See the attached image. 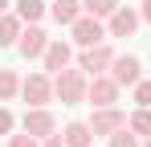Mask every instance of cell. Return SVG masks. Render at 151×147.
<instances>
[{"label": "cell", "instance_id": "6da1fadb", "mask_svg": "<svg viewBox=\"0 0 151 147\" xmlns=\"http://www.w3.org/2000/svg\"><path fill=\"white\" fill-rule=\"evenodd\" d=\"M86 86H90V74L82 70V66H78V70H70V66H65V70H57V74H53V94L61 98L65 106L86 102Z\"/></svg>", "mask_w": 151, "mask_h": 147}, {"label": "cell", "instance_id": "7a4b0ae2", "mask_svg": "<svg viewBox=\"0 0 151 147\" xmlns=\"http://www.w3.org/2000/svg\"><path fill=\"white\" fill-rule=\"evenodd\" d=\"M21 98H25L29 106H45V102H53V78L49 74H29V78H21Z\"/></svg>", "mask_w": 151, "mask_h": 147}, {"label": "cell", "instance_id": "3957f363", "mask_svg": "<svg viewBox=\"0 0 151 147\" xmlns=\"http://www.w3.org/2000/svg\"><path fill=\"white\" fill-rule=\"evenodd\" d=\"M119 90H123V86H119L110 74H94L90 86H86V102H90V106H114V102H119Z\"/></svg>", "mask_w": 151, "mask_h": 147}, {"label": "cell", "instance_id": "277c9868", "mask_svg": "<svg viewBox=\"0 0 151 147\" xmlns=\"http://www.w3.org/2000/svg\"><path fill=\"white\" fill-rule=\"evenodd\" d=\"M21 131H29L33 139H49V135H57V119L45 106H29L25 119H21Z\"/></svg>", "mask_w": 151, "mask_h": 147}, {"label": "cell", "instance_id": "5b68a950", "mask_svg": "<svg viewBox=\"0 0 151 147\" xmlns=\"http://www.w3.org/2000/svg\"><path fill=\"white\" fill-rule=\"evenodd\" d=\"M70 33H74V41H78L82 49L106 41V24H102V17H90V12H86V17H78V21L70 24Z\"/></svg>", "mask_w": 151, "mask_h": 147}, {"label": "cell", "instance_id": "8992f818", "mask_svg": "<svg viewBox=\"0 0 151 147\" xmlns=\"http://www.w3.org/2000/svg\"><path fill=\"white\" fill-rule=\"evenodd\" d=\"M110 61H114V49L106 45V41H98V45H86V49H82V61H78V66L94 78V74H106V70H110Z\"/></svg>", "mask_w": 151, "mask_h": 147}, {"label": "cell", "instance_id": "52a82bcc", "mask_svg": "<svg viewBox=\"0 0 151 147\" xmlns=\"http://www.w3.org/2000/svg\"><path fill=\"white\" fill-rule=\"evenodd\" d=\"M49 41H53V37L41 29V24H29V29H21V41H17V49H21V57H45Z\"/></svg>", "mask_w": 151, "mask_h": 147}, {"label": "cell", "instance_id": "ba28073f", "mask_svg": "<svg viewBox=\"0 0 151 147\" xmlns=\"http://www.w3.org/2000/svg\"><path fill=\"white\" fill-rule=\"evenodd\" d=\"M119 127H127V115L119 106H94V115H90V131L94 135H114Z\"/></svg>", "mask_w": 151, "mask_h": 147}, {"label": "cell", "instance_id": "9c48e42d", "mask_svg": "<svg viewBox=\"0 0 151 147\" xmlns=\"http://www.w3.org/2000/svg\"><path fill=\"white\" fill-rule=\"evenodd\" d=\"M139 70H143V61H139L135 53H123V57H114V61H110V78H114L119 86H135V82L143 78Z\"/></svg>", "mask_w": 151, "mask_h": 147}, {"label": "cell", "instance_id": "30bf717a", "mask_svg": "<svg viewBox=\"0 0 151 147\" xmlns=\"http://www.w3.org/2000/svg\"><path fill=\"white\" fill-rule=\"evenodd\" d=\"M106 21H110V24H106V33H110V37H131V33L139 29V21H143V17H139L135 8H123V4H119Z\"/></svg>", "mask_w": 151, "mask_h": 147}, {"label": "cell", "instance_id": "8fae6325", "mask_svg": "<svg viewBox=\"0 0 151 147\" xmlns=\"http://www.w3.org/2000/svg\"><path fill=\"white\" fill-rule=\"evenodd\" d=\"M74 61V49L65 45V41H49V49H45V70L57 74V70H65Z\"/></svg>", "mask_w": 151, "mask_h": 147}, {"label": "cell", "instance_id": "7c38bea8", "mask_svg": "<svg viewBox=\"0 0 151 147\" xmlns=\"http://www.w3.org/2000/svg\"><path fill=\"white\" fill-rule=\"evenodd\" d=\"M21 29H25V21H21L17 12H4V17H0V49L17 45V41H21Z\"/></svg>", "mask_w": 151, "mask_h": 147}, {"label": "cell", "instance_id": "4fadbf2b", "mask_svg": "<svg viewBox=\"0 0 151 147\" xmlns=\"http://www.w3.org/2000/svg\"><path fill=\"white\" fill-rule=\"evenodd\" d=\"M49 17L57 24H74L78 17H82V0H53V4H49Z\"/></svg>", "mask_w": 151, "mask_h": 147}, {"label": "cell", "instance_id": "5bb4252c", "mask_svg": "<svg viewBox=\"0 0 151 147\" xmlns=\"http://www.w3.org/2000/svg\"><path fill=\"white\" fill-rule=\"evenodd\" d=\"M61 139H65V147H90L94 131H90V122H70V127L61 131Z\"/></svg>", "mask_w": 151, "mask_h": 147}, {"label": "cell", "instance_id": "9a60e30c", "mask_svg": "<svg viewBox=\"0 0 151 147\" xmlns=\"http://www.w3.org/2000/svg\"><path fill=\"white\" fill-rule=\"evenodd\" d=\"M21 94V74L17 70H0V102H12Z\"/></svg>", "mask_w": 151, "mask_h": 147}, {"label": "cell", "instance_id": "2e32d148", "mask_svg": "<svg viewBox=\"0 0 151 147\" xmlns=\"http://www.w3.org/2000/svg\"><path fill=\"white\" fill-rule=\"evenodd\" d=\"M17 17L25 24H37L45 17V0H17Z\"/></svg>", "mask_w": 151, "mask_h": 147}, {"label": "cell", "instance_id": "e0dca14e", "mask_svg": "<svg viewBox=\"0 0 151 147\" xmlns=\"http://www.w3.org/2000/svg\"><path fill=\"white\" fill-rule=\"evenodd\" d=\"M127 127L135 131V135H143V139H151V106H139L131 119H127Z\"/></svg>", "mask_w": 151, "mask_h": 147}, {"label": "cell", "instance_id": "ac0fdd59", "mask_svg": "<svg viewBox=\"0 0 151 147\" xmlns=\"http://www.w3.org/2000/svg\"><path fill=\"white\" fill-rule=\"evenodd\" d=\"M82 8H86L90 17H110V12L119 8V0H82Z\"/></svg>", "mask_w": 151, "mask_h": 147}, {"label": "cell", "instance_id": "d6986e66", "mask_svg": "<svg viewBox=\"0 0 151 147\" xmlns=\"http://www.w3.org/2000/svg\"><path fill=\"white\" fill-rule=\"evenodd\" d=\"M110 147H139V135H135L131 127H119V131L110 135Z\"/></svg>", "mask_w": 151, "mask_h": 147}, {"label": "cell", "instance_id": "ffe728a7", "mask_svg": "<svg viewBox=\"0 0 151 147\" xmlns=\"http://www.w3.org/2000/svg\"><path fill=\"white\" fill-rule=\"evenodd\" d=\"M135 102H139V106H151V82H147V78L135 82Z\"/></svg>", "mask_w": 151, "mask_h": 147}, {"label": "cell", "instance_id": "44dd1931", "mask_svg": "<svg viewBox=\"0 0 151 147\" xmlns=\"http://www.w3.org/2000/svg\"><path fill=\"white\" fill-rule=\"evenodd\" d=\"M12 127H17V119H12V110H8V106H0V135H8Z\"/></svg>", "mask_w": 151, "mask_h": 147}, {"label": "cell", "instance_id": "7402d4cb", "mask_svg": "<svg viewBox=\"0 0 151 147\" xmlns=\"http://www.w3.org/2000/svg\"><path fill=\"white\" fill-rule=\"evenodd\" d=\"M8 147H37V139H33V135H12V139H8Z\"/></svg>", "mask_w": 151, "mask_h": 147}, {"label": "cell", "instance_id": "603a6c76", "mask_svg": "<svg viewBox=\"0 0 151 147\" xmlns=\"http://www.w3.org/2000/svg\"><path fill=\"white\" fill-rule=\"evenodd\" d=\"M41 147H65V139L61 135H49V139H41Z\"/></svg>", "mask_w": 151, "mask_h": 147}, {"label": "cell", "instance_id": "cb8c5ba5", "mask_svg": "<svg viewBox=\"0 0 151 147\" xmlns=\"http://www.w3.org/2000/svg\"><path fill=\"white\" fill-rule=\"evenodd\" d=\"M139 17H143V21L151 24V0H143V4H139Z\"/></svg>", "mask_w": 151, "mask_h": 147}, {"label": "cell", "instance_id": "d4e9b609", "mask_svg": "<svg viewBox=\"0 0 151 147\" xmlns=\"http://www.w3.org/2000/svg\"><path fill=\"white\" fill-rule=\"evenodd\" d=\"M4 12H8V0H0V17H4Z\"/></svg>", "mask_w": 151, "mask_h": 147}, {"label": "cell", "instance_id": "484cf974", "mask_svg": "<svg viewBox=\"0 0 151 147\" xmlns=\"http://www.w3.org/2000/svg\"><path fill=\"white\" fill-rule=\"evenodd\" d=\"M143 147H151V139H147V143H143Z\"/></svg>", "mask_w": 151, "mask_h": 147}]
</instances>
